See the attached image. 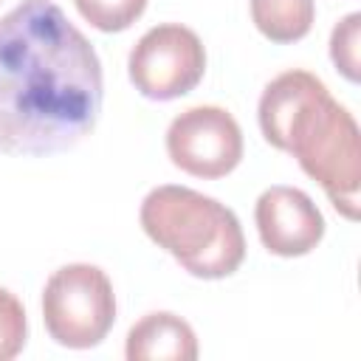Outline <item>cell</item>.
<instances>
[{
	"label": "cell",
	"instance_id": "1",
	"mask_svg": "<svg viewBox=\"0 0 361 361\" xmlns=\"http://www.w3.org/2000/svg\"><path fill=\"white\" fill-rule=\"evenodd\" d=\"M102 99L99 54L56 3L23 0L0 17V152L76 147L96 127Z\"/></svg>",
	"mask_w": 361,
	"mask_h": 361
},
{
	"label": "cell",
	"instance_id": "2",
	"mask_svg": "<svg viewBox=\"0 0 361 361\" xmlns=\"http://www.w3.org/2000/svg\"><path fill=\"white\" fill-rule=\"evenodd\" d=\"M257 118L265 141L290 152L338 214L358 220L361 135L353 113L330 96L327 85L310 71H285L265 85Z\"/></svg>",
	"mask_w": 361,
	"mask_h": 361
},
{
	"label": "cell",
	"instance_id": "3",
	"mask_svg": "<svg viewBox=\"0 0 361 361\" xmlns=\"http://www.w3.org/2000/svg\"><path fill=\"white\" fill-rule=\"evenodd\" d=\"M147 237L197 279L231 276L245 259L237 214L220 200L178 183L155 186L138 212Z\"/></svg>",
	"mask_w": 361,
	"mask_h": 361
},
{
	"label": "cell",
	"instance_id": "4",
	"mask_svg": "<svg viewBox=\"0 0 361 361\" xmlns=\"http://www.w3.org/2000/svg\"><path fill=\"white\" fill-rule=\"evenodd\" d=\"M42 322L48 336L62 347L90 350L102 344L116 322L110 276L90 262L62 265L45 282Z\"/></svg>",
	"mask_w": 361,
	"mask_h": 361
},
{
	"label": "cell",
	"instance_id": "5",
	"mask_svg": "<svg viewBox=\"0 0 361 361\" xmlns=\"http://www.w3.org/2000/svg\"><path fill=\"white\" fill-rule=\"evenodd\" d=\"M127 71L141 96L169 102L197 87L206 71V48L192 28L161 23L133 45Z\"/></svg>",
	"mask_w": 361,
	"mask_h": 361
},
{
	"label": "cell",
	"instance_id": "6",
	"mask_svg": "<svg viewBox=\"0 0 361 361\" xmlns=\"http://www.w3.org/2000/svg\"><path fill=\"white\" fill-rule=\"evenodd\" d=\"M169 161L192 178L214 180L243 161V130L217 104H197L178 113L166 130Z\"/></svg>",
	"mask_w": 361,
	"mask_h": 361
},
{
	"label": "cell",
	"instance_id": "7",
	"mask_svg": "<svg viewBox=\"0 0 361 361\" xmlns=\"http://www.w3.org/2000/svg\"><path fill=\"white\" fill-rule=\"evenodd\" d=\"M254 220L262 245L276 257H305L324 237V217L296 186H271L257 197Z\"/></svg>",
	"mask_w": 361,
	"mask_h": 361
},
{
	"label": "cell",
	"instance_id": "8",
	"mask_svg": "<svg viewBox=\"0 0 361 361\" xmlns=\"http://www.w3.org/2000/svg\"><path fill=\"white\" fill-rule=\"evenodd\" d=\"M124 355L130 361H195L197 338L189 322L169 310H155L141 316L124 344Z\"/></svg>",
	"mask_w": 361,
	"mask_h": 361
},
{
	"label": "cell",
	"instance_id": "9",
	"mask_svg": "<svg viewBox=\"0 0 361 361\" xmlns=\"http://www.w3.org/2000/svg\"><path fill=\"white\" fill-rule=\"evenodd\" d=\"M251 20L262 37L288 45L313 28L316 3L313 0H251Z\"/></svg>",
	"mask_w": 361,
	"mask_h": 361
},
{
	"label": "cell",
	"instance_id": "10",
	"mask_svg": "<svg viewBox=\"0 0 361 361\" xmlns=\"http://www.w3.org/2000/svg\"><path fill=\"white\" fill-rule=\"evenodd\" d=\"M76 11L99 31H124L147 8V0H73Z\"/></svg>",
	"mask_w": 361,
	"mask_h": 361
},
{
	"label": "cell",
	"instance_id": "11",
	"mask_svg": "<svg viewBox=\"0 0 361 361\" xmlns=\"http://www.w3.org/2000/svg\"><path fill=\"white\" fill-rule=\"evenodd\" d=\"M358 42H361V11H353L341 23H336V28L330 34V59L347 82L361 79Z\"/></svg>",
	"mask_w": 361,
	"mask_h": 361
},
{
	"label": "cell",
	"instance_id": "12",
	"mask_svg": "<svg viewBox=\"0 0 361 361\" xmlns=\"http://www.w3.org/2000/svg\"><path fill=\"white\" fill-rule=\"evenodd\" d=\"M25 338H28V322L23 302L11 290L0 288V361H11L14 355H20Z\"/></svg>",
	"mask_w": 361,
	"mask_h": 361
}]
</instances>
